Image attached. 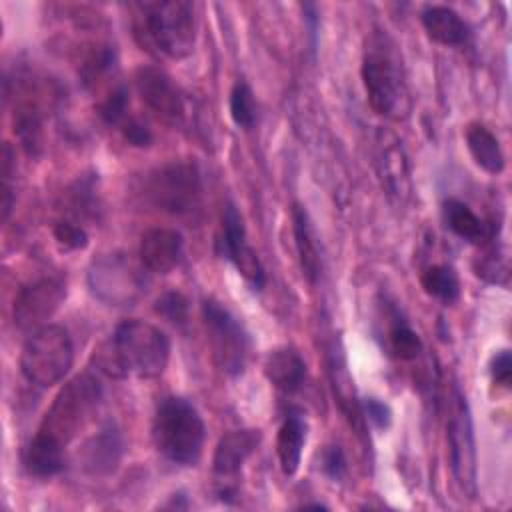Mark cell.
<instances>
[{"label": "cell", "mask_w": 512, "mask_h": 512, "mask_svg": "<svg viewBox=\"0 0 512 512\" xmlns=\"http://www.w3.org/2000/svg\"><path fill=\"white\" fill-rule=\"evenodd\" d=\"M92 360L100 372L116 380L156 378L168 366L170 340L150 322L124 320L108 340L94 348Z\"/></svg>", "instance_id": "6da1fadb"}, {"label": "cell", "mask_w": 512, "mask_h": 512, "mask_svg": "<svg viewBox=\"0 0 512 512\" xmlns=\"http://www.w3.org/2000/svg\"><path fill=\"white\" fill-rule=\"evenodd\" d=\"M360 72L368 104L376 114L394 122L410 116L412 96L402 54L386 32L374 30L366 40Z\"/></svg>", "instance_id": "7a4b0ae2"}, {"label": "cell", "mask_w": 512, "mask_h": 512, "mask_svg": "<svg viewBox=\"0 0 512 512\" xmlns=\"http://www.w3.org/2000/svg\"><path fill=\"white\" fill-rule=\"evenodd\" d=\"M132 30L142 50L182 60L192 54L196 44L194 6L186 0L132 4Z\"/></svg>", "instance_id": "3957f363"}, {"label": "cell", "mask_w": 512, "mask_h": 512, "mask_svg": "<svg viewBox=\"0 0 512 512\" xmlns=\"http://www.w3.org/2000/svg\"><path fill=\"white\" fill-rule=\"evenodd\" d=\"M206 426L200 412L184 398H164L152 420V442L160 456L178 466H194L204 450Z\"/></svg>", "instance_id": "277c9868"}, {"label": "cell", "mask_w": 512, "mask_h": 512, "mask_svg": "<svg viewBox=\"0 0 512 512\" xmlns=\"http://www.w3.org/2000/svg\"><path fill=\"white\" fill-rule=\"evenodd\" d=\"M102 386L96 376L84 372L74 376L56 394L36 432L56 440L64 448L88 428L98 414Z\"/></svg>", "instance_id": "5b68a950"}, {"label": "cell", "mask_w": 512, "mask_h": 512, "mask_svg": "<svg viewBox=\"0 0 512 512\" xmlns=\"http://www.w3.org/2000/svg\"><path fill=\"white\" fill-rule=\"evenodd\" d=\"M74 362V346L66 328L44 324L34 330L20 354V370L24 378L36 386L50 388L64 380Z\"/></svg>", "instance_id": "8992f818"}, {"label": "cell", "mask_w": 512, "mask_h": 512, "mask_svg": "<svg viewBox=\"0 0 512 512\" xmlns=\"http://www.w3.org/2000/svg\"><path fill=\"white\" fill-rule=\"evenodd\" d=\"M144 198L158 210L184 216L202 196V176L194 162L172 160L150 170L144 178Z\"/></svg>", "instance_id": "52a82bcc"}, {"label": "cell", "mask_w": 512, "mask_h": 512, "mask_svg": "<svg viewBox=\"0 0 512 512\" xmlns=\"http://www.w3.org/2000/svg\"><path fill=\"white\" fill-rule=\"evenodd\" d=\"M58 98L60 92L50 78L24 74L14 82V134L26 154L42 150L44 120Z\"/></svg>", "instance_id": "ba28073f"}, {"label": "cell", "mask_w": 512, "mask_h": 512, "mask_svg": "<svg viewBox=\"0 0 512 512\" xmlns=\"http://www.w3.org/2000/svg\"><path fill=\"white\" fill-rule=\"evenodd\" d=\"M202 320L218 368L228 376L242 374L250 356V338L238 318L220 302L204 300Z\"/></svg>", "instance_id": "9c48e42d"}, {"label": "cell", "mask_w": 512, "mask_h": 512, "mask_svg": "<svg viewBox=\"0 0 512 512\" xmlns=\"http://www.w3.org/2000/svg\"><path fill=\"white\" fill-rule=\"evenodd\" d=\"M88 284L94 296L110 306H128L146 288L142 270L126 254H104L88 270Z\"/></svg>", "instance_id": "30bf717a"}, {"label": "cell", "mask_w": 512, "mask_h": 512, "mask_svg": "<svg viewBox=\"0 0 512 512\" xmlns=\"http://www.w3.org/2000/svg\"><path fill=\"white\" fill-rule=\"evenodd\" d=\"M448 452H450V470L464 494H476V442L472 420L468 412L466 398L460 390H454L450 416H448Z\"/></svg>", "instance_id": "8fae6325"}, {"label": "cell", "mask_w": 512, "mask_h": 512, "mask_svg": "<svg viewBox=\"0 0 512 512\" xmlns=\"http://www.w3.org/2000/svg\"><path fill=\"white\" fill-rule=\"evenodd\" d=\"M134 88L144 106L162 122L182 126L188 118V104L178 84L156 66H140L134 72Z\"/></svg>", "instance_id": "7c38bea8"}, {"label": "cell", "mask_w": 512, "mask_h": 512, "mask_svg": "<svg viewBox=\"0 0 512 512\" xmlns=\"http://www.w3.org/2000/svg\"><path fill=\"white\" fill-rule=\"evenodd\" d=\"M66 298V282L58 276H42L28 282L14 298V324L20 330H38L54 316Z\"/></svg>", "instance_id": "4fadbf2b"}, {"label": "cell", "mask_w": 512, "mask_h": 512, "mask_svg": "<svg viewBox=\"0 0 512 512\" xmlns=\"http://www.w3.org/2000/svg\"><path fill=\"white\" fill-rule=\"evenodd\" d=\"M218 254L230 260L236 270L256 288L260 290L266 282L264 266L256 254V250L246 240V228L240 212L234 204H228L222 214V226L216 240Z\"/></svg>", "instance_id": "5bb4252c"}, {"label": "cell", "mask_w": 512, "mask_h": 512, "mask_svg": "<svg viewBox=\"0 0 512 512\" xmlns=\"http://www.w3.org/2000/svg\"><path fill=\"white\" fill-rule=\"evenodd\" d=\"M260 440H262V434L260 430H254V428L232 430L220 438L212 458V470H214L218 494L222 498L234 496L238 474L244 462L258 448Z\"/></svg>", "instance_id": "9a60e30c"}, {"label": "cell", "mask_w": 512, "mask_h": 512, "mask_svg": "<svg viewBox=\"0 0 512 512\" xmlns=\"http://www.w3.org/2000/svg\"><path fill=\"white\" fill-rule=\"evenodd\" d=\"M184 254L182 234L172 228H150L140 240V262L146 270L154 274L172 272Z\"/></svg>", "instance_id": "2e32d148"}, {"label": "cell", "mask_w": 512, "mask_h": 512, "mask_svg": "<svg viewBox=\"0 0 512 512\" xmlns=\"http://www.w3.org/2000/svg\"><path fill=\"white\" fill-rule=\"evenodd\" d=\"M122 452H124L122 436L112 424H108L82 446L80 464L86 472L94 476H104L118 466Z\"/></svg>", "instance_id": "e0dca14e"}, {"label": "cell", "mask_w": 512, "mask_h": 512, "mask_svg": "<svg viewBox=\"0 0 512 512\" xmlns=\"http://www.w3.org/2000/svg\"><path fill=\"white\" fill-rule=\"evenodd\" d=\"M378 170L388 194L398 202H404L410 194V172L404 150L396 138H384L380 142Z\"/></svg>", "instance_id": "ac0fdd59"}, {"label": "cell", "mask_w": 512, "mask_h": 512, "mask_svg": "<svg viewBox=\"0 0 512 512\" xmlns=\"http://www.w3.org/2000/svg\"><path fill=\"white\" fill-rule=\"evenodd\" d=\"M290 216H292V234H294V244H296L302 276L310 284H316V280L320 276L322 262H320L318 242H316V234H314L310 216H308L306 208L298 202L292 204Z\"/></svg>", "instance_id": "d6986e66"}, {"label": "cell", "mask_w": 512, "mask_h": 512, "mask_svg": "<svg viewBox=\"0 0 512 512\" xmlns=\"http://www.w3.org/2000/svg\"><path fill=\"white\" fill-rule=\"evenodd\" d=\"M420 18L426 34L442 46H462L470 38V26L448 6H428Z\"/></svg>", "instance_id": "ffe728a7"}, {"label": "cell", "mask_w": 512, "mask_h": 512, "mask_svg": "<svg viewBox=\"0 0 512 512\" xmlns=\"http://www.w3.org/2000/svg\"><path fill=\"white\" fill-rule=\"evenodd\" d=\"M264 376L268 382L284 394L300 390L306 378V362L292 348H278L266 356Z\"/></svg>", "instance_id": "44dd1931"}, {"label": "cell", "mask_w": 512, "mask_h": 512, "mask_svg": "<svg viewBox=\"0 0 512 512\" xmlns=\"http://www.w3.org/2000/svg\"><path fill=\"white\" fill-rule=\"evenodd\" d=\"M306 430V418L298 410H290L278 430L276 454L280 460V468L286 476H294L300 468L302 450L306 444Z\"/></svg>", "instance_id": "7402d4cb"}, {"label": "cell", "mask_w": 512, "mask_h": 512, "mask_svg": "<svg viewBox=\"0 0 512 512\" xmlns=\"http://www.w3.org/2000/svg\"><path fill=\"white\" fill-rule=\"evenodd\" d=\"M24 468L30 476L50 478L64 470V446L36 432L24 448Z\"/></svg>", "instance_id": "603a6c76"}, {"label": "cell", "mask_w": 512, "mask_h": 512, "mask_svg": "<svg viewBox=\"0 0 512 512\" xmlns=\"http://www.w3.org/2000/svg\"><path fill=\"white\" fill-rule=\"evenodd\" d=\"M442 216L446 226L462 240H468L472 244H484L492 240L494 230L488 222H484L468 204L450 198L442 206Z\"/></svg>", "instance_id": "cb8c5ba5"}, {"label": "cell", "mask_w": 512, "mask_h": 512, "mask_svg": "<svg viewBox=\"0 0 512 512\" xmlns=\"http://www.w3.org/2000/svg\"><path fill=\"white\" fill-rule=\"evenodd\" d=\"M466 148L472 160L488 174H500L504 170V154L498 138L478 122L468 124L466 128Z\"/></svg>", "instance_id": "d4e9b609"}, {"label": "cell", "mask_w": 512, "mask_h": 512, "mask_svg": "<svg viewBox=\"0 0 512 512\" xmlns=\"http://www.w3.org/2000/svg\"><path fill=\"white\" fill-rule=\"evenodd\" d=\"M420 284L424 292L444 304H452L460 296V282L452 266L448 264H434L428 266L422 276Z\"/></svg>", "instance_id": "484cf974"}, {"label": "cell", "mask_w": 512, "mask_h": 512, "mask_svg": "<svg viewBox=\"0 0 512 512\" xmlns=\"http://www.w3.org/2000/svg\"><path fill=\"white\" fill-rule=\"evenodd\" d=\"M128 106H130L128 90H126L124 84L116 82L106 92H102L100 100L96 102V112L102 118V122H106L108 126H118L120 128L130 118L128 116Z\"/></svg>", "instance_id": "4316f807"}, {"label": "cell", "mask_w": 512, "mask_h": 512, "mask_svg": "<svg viewBox=\"0 0 512 512\" xmlns=\"http://www.w3.org/2000/svg\"><path fill=\"white\" fill-rule=\"evenodd\" d=\"M230 116L234 120L236 126L250 130L256 122V100H254V92L252 88L244 82L238 80L232 86L230 92Z\"/></svg>", "instance_id": "83f0119b"}, {"label": "cell", "mask_w": 512, "mask_h": 512, "mask_svg": "<svg viewBox=\"0 0 512 512\" xmlns=\"http://www.w3.org/2000/svg\"><path fill=\"white\" fill-rule=\"evenodd\" d=\"M388 348L398 360H414L422 352V340L408 324L396 322L388 330Z\"/></svg>", "instance_id": "f1b7e54d"}, {"label": "cell", "mask_w": 512, "mask_h": 512, "mask_svg": "<svg viewBox=\"0 0 512 512\" xmlns=\"http://www.w3.org/2000/svg\"><path fill=\"white\" fill-rule=\"evenodd\" d=\"M154 310L156 314H160L166 322L170 324H176V326H182L188 318V300L176 292V290H170V292H164L156 304H154Z\"/></svg>", "instance_id": "f546056e"}, {"label": "cell", "mask_w": 512, "mask_h": 512, "mask_svg": "<svg viewBox=\"0 0 512 512\" xmlns=\"http://www.w3.org/2000/svg\"><path fill=\"white\" fill-rule=\"evenodd\" d=\"M54 232V238L64 244L66 248H72V250H80L88 244V234L84 232L82 226L74 224V222H68V220H58L52 228Z\"/></svg>", "instance_id": "4dcf8cb0"}, {"label": "cell", "mask_w": 512, "mask_h": 512, "mask_svg": "<svg viewBox=\"0 0 512 512\" xmlns=\"http://www.w3.org/2000/svg\"><path fill=\"white\" fill-rule=\"evenodd\" d=\"M120 132H122V136L126 138L128 144L138 146V148H146L154 140L150 128L144 122H140L138 118H132V116L120 126Z\"/></svg>", "instance_id": "1f68e13d"}, {"label": "cell", "mask_w": 512, "mask_h": 512, "mask_svg": "<svg viewBox=\"0 0 512 512\" xmlns=\"http://www.w3.org/2000/svg\"><path fill=\"white\" fill-rule=\"evenodd\" d=\"M322 470L332 480H342L346 474V456L340 446H328L322 452Z\"/></svg>", "instance_id": "d6a6232c"}, {"label": "cell", "mask_w": 512, "mask_h": 512, "mask_svg": "<svg viewBox=\"0 0 512 512\" xmlns=\"http://www.w3.org/2000/svg\"><path fill=\"white\" fill-rule=\"evenodd\" d=\"M490 376L492 382L502 386V388H510V380H512V358L508 350H500L492 356L490 360Z\"/></svg>", "instance_id": "836d02e7"}, {"label": "cell", "mask_w": 512, "mask_h": 512, "mask_svg": "<svg viewBox=\"0 0 512 512\" xmlns=\"http://www.w3.org/2000/svg\"><path fill=\"white\" fill-rule=\"evenodd\" d=\"M362 410L366 414V418L376 426V428H386L392 420V412L390 408L378 400V398H366V402L362 404Z\"/></svg>", "instance_id": "e575fe53"}]
</instances>
